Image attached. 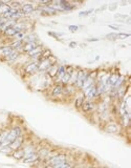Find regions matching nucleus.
Listing matches in <instances>:
<instances>
[{
    "label": "nucleus",
    "instance_id": "1",
    "mask_svg": "<svg viewBox=\"0 0 131 168\" xmlns=\"http://www.w3.org/2000/svg\"><path fill=\"white\" fill-rule=\"evenodd\" d=\"M20 136H22L21 127H20V126H15L13 129L9 130V134H7V138H5V140L3 141L2 145H1V147L9 146L10 144H12V143H13L14 141H15L16 139H17L18 137H20Z\"/></svg>",
    "mask_w": 131,
    "mask_h": 168
},
{
    "label": "nucleus",
    "instance_id": "2",
    "mask_svg": "<svg viewBox=\"0 0 131 168\" xmlns=\"http://www.w3.org/2000/svg\"><path fill=\"white\" fill-rule=\"evenodd\" d=\"M88 77H89V73L86 71V69H79L75 86L77 87V88H82V86L84 85L86 80L88 79Z\"/></svg>",
    "mask_w": 131,
    "mask_h": 168
},
{
    "label": "nucleus",
    "instance_id": "3",
    "mask_svg": "<svg viewBox=\"0 0 131 168\" xmlns=\"http://www.w3.org/2000/svg\"><path fill=\"white\" fill-rule=\"evenodd\" d=\"M99 95H100V93L97 87V84H93V85H91V86H89L88 88H86L85 91H84V97L88 100L95 99V98H97Z\"/></svg>",
    "mask_w": 131,
    "mask_h": 168
},
{
    "label": "nucleus",
    "instance_id": "4",
    "mask_svg": "<svg viewBox=\"0 0 131 168\" xmlns=\"http://www.w3.org/2000/svg\"><path fill=\"white\" fill-rule=\"evenodd\" d=\"M67 161H68V160H67V157L65 155H56L48 160V165L57 168L58 165H60V164L64 163V162H67Z\"/></svg>",
    "mask_w": 131,
    "mask_h": 168
},
{
    "label": "nucleus",
    "instance_id": "5",
    "mask_svg": "<svg viewBox=\"0 0 131 168\" xmlns=\"http://www.w3.org/2000/svg\"><path fill=\"white\" fill-rule=\"evenodd\" d=\"M105 132H107L108 134H118L120 132V126L115 122H109L108 124H106Z\"/></svg>",
    "mask_w": 131,
    "mask_h": 168
},
{
    "label": "nucleus",
    "instance_id": "6",
    "mask_svg": "<svg viewBox=\"0 0 131 168\" xmlns=\"http://www.w3.org/2000/svg\"><path fill=\"white\" fill-rule=\"evenodd\" d=\"M39 71L38 68V62H30L24 66V71L27 75H33V74L37 73Z\"/></svg>",
    "mask_w": 131,
    "mask_h": 168
},
{
    "label": "nucleus",
    "instance_id": "7",
    "mask_svg": "<svg viewBox=\"0 0 131 168\" xmlns=\"http://www.w3.org/2000/svg\"><path fill=\"white\" fill-rule=\"evenodd\" d=\"M84 112H93L95 110V103L90 100H85L81 106Z\"/></svg>",
    "mask_w": 131,
    "mask_h": 168
},
{
    "label": "nucleus",
    "instance_id": "8",
    "mask_svg": "<svg viewBox=\"0 0 131 168\" xmlns=\"http://www.w3.org/2000/svg\"><path fill=\"white\" fill-rule=\"evenodd\" d=\"M11 155L16 160H23V158L25 157V151H24V148H18L14 150V152Z\"/></svg>",
    "mask_w": 131,
    "mask_h": 168
},
{
    "label": "nucleus",
    "instance_id": "9",
    "mask_svg": "<svg viewBox=\"0 0 131 168\" xmlns=\"http://www.w3.org/2000/svg\"><path fill=\"white\" fill-rule=\"evenodd\" d=\"M63 87H64V85H62V84L55 85L52 89V96L53 97H59V96L63 95Z\"/></svg>",
    "mask_w": 131,
    "mask_h": 168
},
{
    "label": "nucleus",
    "instance_id": "10",
    "mask_svg": "<svg viewBox=\"0 0 131 168\" xmlns=\"http://www.w3.org/2000/svg\"><path fill=\"white\" fill-rule=\"evenodd\" d=\"M39 159H40V158H39L38 153L34 152V153H30V155H25V157L23 158V162L24 163H33V162H36L37 160H39Z\"/></svg>",
    "mask_w": 131,
    "mask_h": 168
},
{
    "label": "nucleus",
    "instance_id": "11",
    "mask_svg": "<svg viewBox=\"0 0 131 168\" xmlns=\"http://www.w3.org/2000/svg\"><path fill=\"white\" fill-rule=\"evenodd\" d=\"M14 51H16V50H14L11 45H7V46H3V48H0V54L2 55L3 58H7V57L9 56V55H11Z\"/></svg>",
    "mask_w": 131,
    "mask_h": 168
},
{
    "label": "nucleus",
    "instance_id": "12",
    "mask_svg": "<svg viewBox=\"0 0 131 168\" xmlns=\"http://www.w3.org/2000/svg\"><path fill=\"white\" fill-rule=\"evenodd\" d=\"M22 142H23V138H22V136H20V137H18V138L16 139V140L14 141L12 144H10L9 146L11 147L13 150H16V149H18V148H20V147H21Z\"/></svg>",
    "mask_w": 131,
    "mask_h": 168
},
{
    "label": "nucleus",
    "instance_id": "13",
    "mask_svg": "<svg viewBox=\"0 0 131 168\" xmlns=\"http://www.w3.org/2000/svg\"><path fill=\"white\" fill-rule=\"evenodd\" d=\"M35 7L33 4H30V3H26V4H23L21 7V12L24 14V15H27V14H30L33 13V12L35 11Z\"/></svg>",
    "mask_w": 131,
    "mask_h": 168
},
{
    "label": "nucleus",
    "instance_id": "14",
    "mask_svg": "<svg viewBox=\"0 0 131 168\" xmlns=\"http://www.w3.org/2000/svg\"><path fill=\"white\" fill-rule=\"evenodd\" d=\"M39 44L37 43V42H30V43H24V45L22 46V52H24V53H28V52H30L32 50H34L35 48H37Z\"/></svg>",
    "mask_w": 131,
    "mask_h": 168
},
{
    "label": "nucleus",
    "instance_id": "15",
    "mask_svg": "<svg viewBox=\"0 0 131 168\" xmlns=\"http://www.w3.org/2000/svg\"><path fill=\"white\" fill-rule=\"evenodd\" d=\"M66 73V66H64V65H60V66H58V69H57V74H56V77L54 78V79H58V81L60 82L61 78L64 76V74Z\"/></svg>",
    "mask_w": 131,
    "mask_h": 168
},
{
    "label": "nucleus",
    "instance_id": "16",
    "mask_svg": "<svg viewBox=\"0 0 131 168\" xmlns=\"http://www.w3.org/2000/svg\"><path fill=\"white\" fill-rule=\"evenodd\" d=\"M59 4L61 7V11H71V10L75 9V7L71 5L70 2H67V1H60Z\"/></svg>",
    "mask_w": 131,
    "mask_h": 168
},
{
    "label": "nucleus",
    "instance_id": "17",
    "mask_svg": "<svg viewBox=\"0 0 131 168\" xmlns=\"http://www.w3.org/2000/svg\"><path fill=\"white\" fill-rule=\"evenodd\" d=\"M11 5L7 4V3H2L1 2V4H0V17H2L3 15H5L7 13H9L10 11H11Z\"/></svg>",
    "mask_w": 131,
    "mask_h": 168
},
{
    "label": "nucleus",
    "instance_id": "18",
    "mask_svg": "<svg viewBox=\"0 0 131 168\" xmlns=\"http://www.w3.org/2000/svg\"><path fill=\"white\" fill-rule=\"evenodd\" d=\"M18 57H19V51H14L11 55H9L7 58H4V60L7 61V62L11 63V62H14V61H15Z\"/></svg>",
    "mask_w": 131,
    "mask_h": 168
},
{
    "label": "nucleus",
    "instance_id": "19",
    "mask_svg": "<svg viewBox=\"0 0 131 168\" xmlns=\"http://www.w3.org/2000/svg\"><path fill=\"white\" fill-rule=\"evenodd\" d=\"M18 33H19V30H18L17 28H14V26L7 28V30H4V35H5V36H9V37H15Z\"/></svg>",
    "mask_w": 131,
    "mask_h": 168
},
{
    "label": "nucleus",
    "instance_id": "20",
    "mask_svg": "<svg viewBox=\"0 0 131 168\" xmlns=\"http://www.w3.org/2000/svg\"><path fill=\"white\" fill-rule=\"evenodd\" d=\"M24 45V42H23V40H16V41H14L13 43L11 44V46L12 48H14V50H16V51H18V50H21L22 48V46Z\"/></svg>",
    "mask_w": 131,
    "mask_h": 168
},
{
    "label": "nucleus",
    "instance_id": "21",
    "mask_svg": "<svg viewBox=\"0 0 131 168\" xmlns=\"http://www.w3.org/2000/svg\"><path fill=\"white\" fill-rule=\"evenodd\" d=\"M57 69H58V66H57L56 64H53V65H50V68H48L46 71H47L48 76H50L52 78H55L56 77V74H57Z\"/></svg>",
    "mask_w": 131,
    "mask_h": 168
},
{
    "label": "nucleus",
    "instance_id": "22",
    "mask_svg": "<svg viewBox=\"0 0 131 168\" xmlns=\"http://www.w3.org/2000/svg\"><path fill=\"white\" fill-rule=\"evenodd\" d=\"M50 151L48 150L47 148H42L38 151V155H39V158H41V159H45V158H47V155H50Z\"/></svg>",
    "mask_w": 131,
    "mask_h": 168
},
{
    "label": "nucleus",
    "instance_id": "23",
    "mask_svg": "<svg viewBox=\"0 0 131 168\" xmlns=\"http://www.w3.org/2000/svg\"><path fill=\"white\" fill-rule=\"evenodd\" d=\"M84 101H85V97H84V95L78 97L77 99H75V108H81V106H82V104H83Z\"/></svg>",
    "mask_w": 131,
    "mask_h": 168
},
{
    "label": "nucleus",
    "instance_id": "24",
    "mask_svg": "<svg viewBox=\"0 0 131 168\" xmlns=\"http://www.w3.org/2000/svg\"><path fill=\"white\" fill-rule=\"evenodd\" d=\"M12 151H13V149H12L10 146H3L2 148H1V150H0V152L10 155V153H12Z\"/></svg>",
    "mask_w": 131,
    "mask_h": 168
},
{
    "label": "nucleus",
    "instance_id": "25",
    "mask_svg": "<svg viewBox=\"0 0 131 168\" xmlns=\"http://www.w3.org/2000/svg\"><path fill=\"white\" fill-rule=\"evenodd\" d=\"M15 37L16 38H18V40H23L24 37H25V35H24V32H19Z\"/></svg>",
    "mask_w": 131,
    "mask_h": 168
},
{
    "label": "nucleus",
    "instance_id": "26",
    "mask_svg": "<svg viewBox=\"0 0 131 168\" xmlns=\"http://www.w3.org/2000/svg\"><path fill=\"white\" fill-rule=\"evenodd\" d=\"M68 30H71V32H75V30H79V26H78V25H69L68 26Z\"/></svg>",
    "mask_w": 131,
    "mask_h": 168
},
{
    "label": "nucleus",
    "instance_id": "27",
    "mask_svg": "<svg viewBox=\"0 0 131 168\" xmlns=\"http://www.w3.org/2000/svg\"><path fill=\"white\" fill-rule=\"evenodd\" d=\"M93 10H89V11H85V12H80V16H86L89 15L90 13H93Z\"/></svg>",
    "mask_w": 131,
    "mask_h": 168
},
{
    "label": "nucleus",
    "instance_id": "28",
    "mask_svg": "<svg viewBox=\"0 0 131 168\" xmlns=\"http://www.w3.org/2000/svg\"><path fill=\"white\" fill-rule=\"evenodd\" d=\"M89 77L93 78V79H95V78L98 77V71H91V73H89Z\"/></svg>",
    "mask_w": 131,
    "mask_h": 168
},
{
    "label": "nucleus",
    "instance_id": "29",
    "mask_svg": "<svg viewBox=\"0 0 131 168\" xmlns=\"http://www.w3.org/2000/svg\"><path fill=\"white\" fill-rule=\"evenodd\" d=\"M48 35H50V36H53V37H56V38H58L59 36H61V35L62 34H57V33H54V32H48Z\"/></svg>",
    "mask_w": 131,
    "mask_h": 168
},
{
    "label": "nucleus",
    "instance_id": "30",
    "mask_svg": "<svg viewBox=\"0 0 131 168\" xmlns=\"http://www.w3.org/2000/svg\"><path fill=\"white\" fill-rule=\"evenodd\" d=\"M75 45H77L75 42H71V43H69V46H70V48H75Z\"/></svg>",
    "mask_w": 131,
    "mask_h": 168
},
{
    "label": "nucleus",
    "instance_id": "31",
    "mask_svg": "<svg viewBox=\"0 0 131 168\" xmlns=\"http://www.w3.org/2000/svg\"><path fill=\"white\" fill-rule=\"evenodd\" d=\"M109 28H112V30H118V28H116V26H113V25H109Z\"/></svg>",
    "mask_w": 131,
    "mask_h": 168
},
{
    "label": "nucleus",
    "instance_id": "32",
    "mask_svg": "<svg viewBox=\"0 0 131 168\" xmlns=\"http://www.w3.org/2000/svg\"><path fill=\"white\" fill-rule=\"evenodd\" d=\"M88 41H99V38H91L88 39Z\"/></svg>",
    "mask_w": 131,
    "mask_h": 168
},
{
    "label": "nucleus",
    "instance_id": "33",
    "mask_svg": "<svg viewBox=\"0 0 131 168\" xmlns=\"http://www.w3.org/2000/svg\"><path fill=\"white\" fill-rule=\"evenodd\" d=\"M0 36H1V30H0Z\"/></svg>",
    "mask_w": 131,
    "mask_h": 168
}]
</instances>
